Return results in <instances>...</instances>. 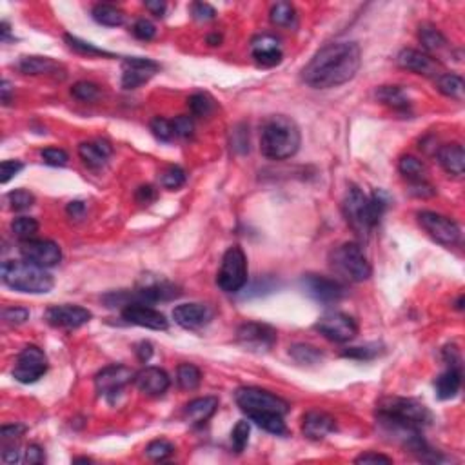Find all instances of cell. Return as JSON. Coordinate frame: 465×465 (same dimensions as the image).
<instances>
[{"mask_svg": "<svg viewBox=\"0 0 465 465\" xmlns=\"http://www.w3.org/2000/svg\"><path fill=\"white\" fill-rule=\"evenodd\" d=\"M362 66V51L356 42H332L323 46L302 71V78L314 90L338 87L353 81Z\"/></svg>", "mask_w": 465, "mask_h": 465, "instance_id": "obj_1", "label": "cell"}, {"mask_svg": "<svg viewBox=\"0 0 465 465\" xmlns=\"http://www.w3.org/2000/svg\"><path fill=\"white\" fill-rule=\"evenodd\" d=\"M387 204L389 198L384 191L376 189L373 195L367 196L360 187L351 185L342 200V211L353 231L360 237H367L371 229L378 226Z\"/></svg>", "mask_w": 465, "mask_h": 465, "instance_id": "obj_2", "label": "cell"}, {"mask_svg": "<svg viewBox=\"0 0 465 465\" xmlns=\"http://www.w3.org/2000/svg\"><path fill=\"white\" fill-rule=\"evenodd\" d=\"M300 129L285 115H271L260 128V151L271 160H285L300 149Z\"/></svg>", "mask_w": 465, "mask_h": 465, "instance_id": "obj_3", "label": "cell"}, {"mask_svg": "<svg viewBox=\"0 0 465 465\" xmlns=\"http://www.w3.org/2000/svg\"><path fill=\"white\" fill-rule=\"evenodd\" d=\"M2 282L11 289L31 294H46L55 285L46 267L28 260H6L2 264Z\"/></svg>", "mask_w": 465, "mask_h": 465, "instance_id": "obj_4", "label": "cell"}, {"mask_svg": "<svg viewBox=\"0 0 465 465\" xmlns=\"http://www.w3.org/2000/svg\"><path fill=\"white\" fill-rule=\"evenodd\" d=\"M376 416L393 420V422L413 425L422 429L429 425L432 420V414L422 402L414 398H400V396H389V398L380 400Z\"/></svg>", "mask_w": 465, "mask_h": 465, "instance_id": "obj_5", "label": "cell"}, {"mask_svg": "<svg viewBox=\"0 0 465 465\" xmlns=\"http://www.w3.org/2000/svg\"><path fill=\"white\" fill-rule=\"evenodd\" d=\"M331 267L338 276L349 282H364L371 276V264L360 244L346 242L331 253Z\"/></svg>", "mask_w": 465, "mask_h": 465, "instance_id": "obj_6", "label": "cell"}, {"mask_svg": "<svg viewBox=\"0 0 465 465\" xmlns=\"http://www.w3.org/2000/svg\"><path fill=\"white\" fill-rule=\"evenodd\" d=\"M235 400L249 420L260 416V414H282V416H285L289 413V404L284 398L266 389H260V387H240L235 393Z\"/></svg>", "mask_w": 465, "mask_h": 465, "instance_id": "obj_7", "label": "cell"}, {"mask_svg": "<svg viewBox=\"0 0 465 465\" xmlns=\"http://www.w3.org/2000/svg\"><path fill=\"white\" fill-rule=\"evenodd\" d=\"M217 284L223 293H238L247 284V258L240 246H231L223 253Z\"/></svg>", "mask_w": 465, "mask_h": 465, "instance_id": "obj_8", "label": "cell"}, {"mask_svg": "<svg viewBox=\"0 0 465 465\" xmlns=\"http://www.w3.org/2000/svg\"><path fill=\"white\" fill-rule=\"evenodd\" d=\"M48 373V356L37 346H26L17 356L13 378L20 384H35Z\"/></svg>", "mask_w": 465, "mask_h": 465, "instance_id": "obj_9", "label": "cell"}, {"mask_svg": "<svg viewBox=\"0 0 465 465\" xmlns=\"http://www.w3.org/2000/svg\"><path fill=\"white\" fill-rule=\"evenodd\" d=\"M314 329L335 344H346L351 342L353 338L358 335V323L353 316L340 311H332V313L320 316L319 322L314 323Z\"/></svg>", "mask_w": 465, "mask_h": 465, "instance_id": "obj_10", "label": "cell"}, {"mask_svg": "<svg viewBox=\"0 0 465 465\" xmlns=\"http://www.w3.org/2000/svg\"><path fill=\"white\" fill-rule=\"evenodd\" d=\"M418 223L422 226L431 238L443 246H455L460 242L462 231L460 226L455 220L447 219L443 214L432 213V211H420L416 214Z\"/></svg>", "mask_w": 465, "mask_h": 465, "instance_id": "obj_11", "label": "cell"}, {"mask_svg": "<svg viewBox=\"0 0 465 465\" xmlns=\"http://www.w3.org/2000/svg\"><path fill=\"white\" fill-rule=\"evenodd\" d=\"M237 342L251 353H267L276 344V331L267 323L246 322L237 329Z\"/></svg>", "mask_w": 465, "mask_h": 465, "instance_id": "obj_12", "label": "cell"}, {"mask_svg": "<svg viewBox=\"0 0 465 465\" xmlns=\"http://www.w3.org/2000/svg\"><path fill=\"white\" fill-rule=\"evenodd\" d=\"M135 375H137V373H135L133 369H129L128 366L104 367V369L100 371L99 375L95 376L96 393H99L100 396H105V398L113 400L126 385L135 382Z\"/></svg>", "mask_w": 465, "mask_h": 465, "instance_id": "obj_13", "label": "cell"}, {"mask_svg": "<svg viewBox=\"0 0 465 465\" xmlns=\"http://www.w3.org/2000/svg\"><path fill=\"white\" fill-rule=\"evenodd\" d=\"M20 255L24 257V260L33 262L46 269L55 267L62 260V251L58 244H55L53 240H40V238L24 240L20 244Z\"/></svg>", "mask_w": 465, "mask_h": 465, "instance_id": "obj_14", "label": "cell"}, {"mask_svg": "<svg viewBox=\"0 0 465 465\" xmlns=\"http://www.w3.org/2000/svg\"><path fill=\"white\" fill-rule=\"evenodd\" d=\"M122 319L128 323L153 329V331H166L169 328V322L160 311L149 307L147 304H140V302H131V304L124 305Z\"/></svg>", "mask_w": 465, "mask_h": 465, "instance_id": "obj_15", "label": "cell"}, {"mask_svg": "<svg viewBox=\"0 0 465 465\" xmlns=\"http://www.w3.org/2000/svg\"><path fill=\"white\" fill-rule=\"evenodd\" d=\"M91 319H93L91 311H87L86 307H81V305H53V307H49L46 311V320H48V323L53 326V328L76 329L86 326Z\"/></svg>", "mask_w": 465, "mask_h": 465, "instance_id": "obj_16", "label": "cell"}, {"mask_svg": "<svg viewBox=\"0 0 465 465\" xmlns=\"http://www.w3.org/2000/svg\"><path fill=\"white\" fill-rule=\"evenodd\" d=\"M304 287L316 302L322 304H337L346 296V285L328 276L307 275L304 278Z\"/></svg>", "mask_w": 465, "mask_h": 465, "instance_id": "obj_17", "label": "cell"}, {"mask_svg": "<svg viewBox=\"0 0 465 465\" xmlns=\"http://www.w3.org/2000/svg\"><path fill=\"white\" fill-rule=\"evenodd\" d=\"M158 69L160 66L149 58H126L122 66V87L124 90H137L142 84H146Z\"/></svg>", "mask_w": 465, "mask_h": 465, "instance_id": "obj_18", "label": "cell"}, {"mask_svg": "<svg viewBox=\"0 0 465 465\" xmlns=\"http://www.w3.org/2000/svg\"><path fill=\"white\" fill-rule=\"evenodd\" d=\"M251 55L258 66L262 67H273L278 66L282 62V46L280 40L273 35H258L253 38L251 42Z\"/></svg>", "mask_w": 465, "mask_h": 465, "instance_id": "obj_19", "label": "cell"}, {"mask_svg": "<svg viewBox=\"0 0 465 465\" xmlns=\"http://www.w3.org/2000/svg\"><path fill=\"white\" fill-rule=\"evenodd\" d=\"M214 311L205 304H182L173 309V320L184 329H200L208 326Z\"/></svg>", "mask_w": 465, "mask_h": 465, "instance_id": "obj_20", "label": "cell"}, {"mask_svg": "<svg viewBox=\"0 0 465 465\" xmlns=\"http://www.w3.org/2000/svg\"><path fill=\"white\" fill-rule=\"evenodd\" d=\"M169 375L160 367H144L135 375V385L147 396H162L169 389Z\"/></svg>", "mask_w": 465, "mask_h": 465, "instance_id": "obj_21", "label": "cell"}, {"mask_svg": "<svg viewBox=\"0 0 465 465\" xmlns=\"http://www.w3.org/2000/svg\"><path fill=\"white\" fill-rule=\"evenodd\" d=\"M396 64H398L402 69H407V71H413L416 75L423 76H434L438 75V62L432 57H429L428 53L416 51V49H402L396 57Z\"/></svg>", "mask_w": 465, "mask_h": 465, "instance_id": "obj_22", "label": "cell"}, {"mask_svg": "<svg viewBox=\"0 0 465 465\" xmlns=\"http://www.w3.org/2000/svg\"><path fill=\"white\" fill-rule=\"evenodd\" d=\"M335 429H337L335 418L331 414L323 413V411H309L302 420V432L309 440H323Z\"/></svg>", "mask_w": 465, "mask_h": 465, "instance_id": "obj_23", "label": "cell"}, {"mask_svg": "<svg viewBox=\"0 0 465 465\" xmlns=\"http://www.w3.org/2000/svg\"><path fill=\"white\" fill-rule=\"evenodd\" d=\"M113 147L105 140H96V142H82L78 146V157L86 164L90 169H100L105 166L108 158L111 157Z\"/></svg>", "mask_w": 465, "mask_h": 465, "instance_id": "obj_24", "label": "cell"}, {"mask_svg": "<svg viewBox=\"0 0 465 465\" xmlns=\"http://www.w3.org/2000/svg\"><path fill=\"white\" fill-rule=\"evenodd\" d=\"M219 409V398L214 396H202L191 400L184 407V418L193 425H204L209 418L213 416Z\"/></svg>", "mask_w": 465, "mask_h": 465, "instance_id": "obj_25", "label": "cell"}, {"mask_svg": "<svg viewBox=\"0 0 465 465\" xmlns=\"http://www.w3.org/2000/svg\"><path fill=\"white\" fill-rule=\"evenodd\" d=\"M20 71L24 75H55L64 76V67L57 60L49 57H22L17 64Z\"/></svg>", "mask_w": 465, "mask_h": 465, "instance_id": "obj_26", "label": "cell"}, {"mask_svg": "<svg viewBox=\"0 0 465 465\" xmlns=\"http://www.w3.org/2000/svg\"><path fill=\"white\" fill-rule=\"evenodd\" d=\"M438 162L453 176H462L465 171V153L458 142L446 144L438 149Z\"/></svg>", "mask_w": 465, "mask_h": 465, "instance_id": "obj_27", "label": "cell"}, {"mask_svg": "<svg viewBox=\"0 0 465 465\" xmlns=\"http://www.w3.org/2000/svg\"><path fill=\"white\" fill-rule=\"evenodd\" d=\"M462 387V366H449L446 373H441L434 382L437 396L440 400L455 398Z\"/></svg>", "mask_w": 465, "mask_h": 465, "instance_id": "obj_28", "label": "cell"}, {"mask_svg": "<svg viewBox=\"0 0 465 465\" xmlns=\"http://www.w3.org/2000/svg\"><path fill=\"white\" fill-rule=\"evenodd\" d=\"M269 19L271 24L278 26V28H287L293 29L298 24V15L294 6L289 2H276L269 11Z\"/></svg>", "mask_w": 465, "mask_h": 465, "instance_id": "obj_29", "label": "cell"}, {"mask_svg": "<svg viewBox=\"0 0 465 465\" xmlns=\"http://www.w3.org/2000/svg\"><path fill=\"white\" fill-rule=\"evenodd\" d=\"M437 87L441 95L458 100V102L464 100L465 82L460 75H455V73H443V75H438Z\"/></svg>", "mask_w": 465, "mask_h": 465, "instance_id": "obj_30", "label": "cell"}, {"mask_svg": "<svg viewBox=\"0 0 465 465\" xmlns=\"http://www.w3.org/2000/svg\"><path fill=\"white\" fill-rule=\"evenodd\" d=\"M376 99L394 111L409 110V99L398 86H382L376 91Z\"/></svg>", "mask_w": 465, "mask_h": 465, "instance_id": "obj_31", "label": "cell"}, {"mask_svg": "<svg viewBox=\"0 0 465 465\" xmlns=\"http://www.w3.org/2000/svg\"><path fill=\"white\" fill-rule=\"evenodd\" d=\"M93 19L102 26H108V28H117V26H122L124 20H126V15L122 10H119L117 6L111 4H96L93 8Z\"/></svg>", "mask_w": 465, "mask_h": 465, "instance_id": "obj_32", "label": "cell"}, {"mask_svg": "<svg viewBox=\"0 0 465 465\" xmlns=\"http://www.w3.org/2000/svg\"><path fill=\"white\" fill-rule=\"evenodd\" d=\"M418 38H420V42L428 51H440L441 48H446V37L441 35L440 29H437L434 26L423 24L420 26L418 29Z\"/></svg>", "mask_w": 465, "mask_h": 465, "instance_id": "obj_33", "label": "cell"}, {"mask_svg": "<svg viewBox=\"0 0 465 465\" xmlns=\"http://www.w3.org/2000/svg\"><path fill=\"white\" fill-rule=\"evenodd\" d=\"M176 382L182 389L185 391H195L202 382V373L193 364H182L176 369Z\"/></svg>", "mask_w": 465, "mask_h": 465, "instance_id": "obj_34", "label": "cell"}, {"mask_svg": "<svg viewBox=\"0 0 465 465\" xmlns=\"http://www.w3.org/2000/svg\"><path fill=\"white\" fill-rule=\"evenodd\" d=\"M289 355L293 356L298 364H302V366H313V364H319L323 356L319 347L307 346V344H296V346H293L289 349Z\"/></svg>", "mask_w": 465, "mask_h": 465, "instance_id": "obj_35", "label": "cell"}, {"mask_svg": "<svg viewBox=\"0 0 465 465\" xmlns=\"http://www.w3.org/2000/svg\"><path fill=\"white\" fill-rule=\"evenodd\" d=\"M398 169L400 173H402L405 178H409L411 182L423 180V175H425V166H423V162L418 160L416 157H411V155H405V157L400 158Z\"/></svg>", "mask_w": 465, "mask_h": 465, "instance_id": "obj_36", "label": "cell"}, {"mask_svg": "<svg viewBox=\"0 0 465 465\" xmlns=\"http://www.w3.org/2000/svg\"><path fill=\"white\" fill-rule=\"evenodd\" d=\"M187 105H189L191 113L195 115V117H209V115H213L214 110H217L214 100L208 93H195L193 96H189Z\"/></svg>", "mask_w": 465, "mask_h": 465, "instance_id": "obj_37", "label": "cell"}, {"mask_svg": "<svg viewBox=\"0 0 465 465\" xmlns=\"http://www.w3.org/2000/svg\"><path fill=\"white\" fill-rule=\"evenodd\" d=\"M66 42L71 49H75L76 53H82V55H87V57H108L113 58L115 55L110 51H104V49L96 48L95 44L86 42V40H81L78 37H73V35H66Z\"/></svg>", "mask_w": 465, "mask_h": 465, "instance_id": "obj_38", "label": "cell"}, {"mask_svg": "<svg viewBox=\"0 0 465 465\" xmlns=\"http://www.w3.org/2000/svg\"><path fill=\"white\" fill-rule=\"evenodd\" d=\"M38 231V222L31 217H19L11 222V232L15 237L20 238L22 242L24 240H31Z\"/></svg>", "mask_w": 465, "mask_h": 465, "instance_id": "obj_39", "label": "cell"}, {"mask_svg": "<svg viewBox=\"0 0 465 465\" xmlns=\"http://www.w3.org/2000/svg\"><path fill=\"white\" fill-rule=\"evenodd\" d=\"M160 184L169 191L180 189L185 184V171L178 166H169L160 173Z\"/></svg>", "mask_w": 465, "mask_h": 465, "instance_id": "obj_40", "label": "cell"}, {"mask_svg": "<svg viewBox=\"0 0 465 465\" xmlns=\"http://www.w3.org/2000/svg\"><path fill=\"white\" fill-rule=\"evenodd\" d=\"M175 453V446L171 441L164 440V438H158V440H153L149 446L146 447V455L147 458H151L155 462H162L169 458V456Z\"/></svg>", "mask_w": 465, "mask_h": 465, "instance_id": "obj_41", "label": "cell"}, {"mask_svg": "<svg viewBox=\"0 0 465 465\" xmlns=\"http://www.w3.org/2000/svg\"><path fill=\"white\" fill-rule=\"evenodd\" d=\"M249 434H251V425L247 420H240V422L235 425L231 432V446L235 449V453H244V449L247 447V441H249Z\"/></svg>", "mask_w": 465, "mask_h": 465, "instance_id": "obj_42", "label": "cell"}, {"mask_svg": "<svg viewBox=\"0 0 465 465\" xmlns=\"http://www.w3.org/2000/svg\"><path fill=\"white\" fill-rule=\"evenodd\" d=\"M6 202L10 204L13 211H24V209H29L35 204V195L29 193L28 189H15L8 193Z\"/></svg>", "mask_w": 465, "mask_h": 465, "instance_id": "obj_43", "label": "cell"}, {"mask_svg": "<svg viewBox=\"0 0 465 465\" xmlns=\"http://www.w3.org/2000/svg\"><path fill=\"white\" fill-rule=\"evenodd\" d=\"M71 95L75 96L76 100H81V102H95L96 99L100 96V90L96 84L93 82H76L75 86L71 87Z\"/></svg>", "mask_w": 465, "mask_h": 465, "instance_id": "obj_44", "label": "cell"}, {"mask_svg": "<svg viewBox=\"0 0 465 465\" xmlns=\"http://www.w3.org/2000/svg\"><path fill=\"white\" fill-rule=\"evenodd\" d=\"M151 133L162 140V142H169L173 137H175V129H173V122L169 120L157 117V119L151 120Z\"/></svg>", "mask_w": 465, "mask_h": 465, "instance_id": "obj_45", "label": "cell"}, {"mask_svg": "<svg viewBox=\"0 0 465 465\" xmlns=\"http://www.w3.org/2000/svg\"><path fill=\"white\" fill-rule=\"evenodd\" d=\"M40 157L42 160L48 164V166H55V167H62L66 166L69 157H67V153L64 149H58V147H46L40 153Z\"/></svg>", "mask_w": 465, "mask_h": 465, "instance_id": "obj_46", "label": "cell"}, {"mask_svg": "<svg viewBox=\"0 0 465 465\" xmlns=\"http://www.w3.org/2000/svg\"><path fill=\"white\" fill-rule=\"evenodd\" d=\"M191 15L198 22H208V20H213L217 17V11L208 2H193L191 4Z\"/></svg>", "mask_w": 465, "mask_h": 465, "instance_id": "obj_47", "label": "cell"}, {"mask_svg": "<svg viewBox=\"0 0 465 465\" xmlns=\"http://www.w3.org/2000/svg\"><path fill=\"white\" fill-rule=\"evenodd\" d=\"M173 129H175L176 137L189 138V137H193L195 124H193V119H191V117H187V115H180V117H176V119L173 120Z\"/></svg>", "mask_w": 465, "mask_h": 465, "instance_id": "obj_48", "label": "cell"}, {"mask_svg": "<svg viewBox=\"0 0 465 465\" xmlns=\"http://www.w3.org/2000/svg\"><path fill=\"white\" fill-rule=\"evenodd\" d=\"M378 346H366V347H351L347 351L342 353L346 358H353V360H371L378 355Z\"/></svg>", "mask_w": 465, "mask_h": 465, "instance_id": "obj_49", "label": "cell"}, {"mask_svg": "<svg viewBox=\"0 0 465 465\" xmlns=\"http://www.w3.org/2000/svg\"><path fill=\"white\" fill-rule=\"evenodd\" d=\"M24 169V164L20 160H4L0 164V182L8 184L15 175H19Z\"/></svg>", "mask_w": 465, "mask_h": 465, "instance_id": "obj_50", "label": "cell"}, {"mask_svg": "<svg viewBox=\"0 0 465 465\" xmlns=\"http://www.w3.org/2000/svg\"><path fill=\"white\" fill-rule=\"evenodd\" d=\"M133 35L137 38H140V40H151L157 35V28H155L151 20L138 19L133 26Z\"/></svg>", "mask_w": 465, "mask_h": 465, "instance_id": "obj_51", "label": "cell"}, {"mask_svg": "<svg viewBox=\"0 0 465 465\" xmlns=\"http://www.w3.org/2000/svg\"><path fill=\"white\" fill-rule=\"evenodd\" d=\"M2 319L11 326H20L29 319V311L26 307H8L2 313Z\"/></svg>", "mask_w": 465, "mask_h": 465, "instance_id": "obj_52", "label": "cell"}, {"mask_svg": "<svg viewBox=\"0 0 465 465\" xmlns=\"http://www.w3.org/2000/svg\"><path fill=\"white\" fill-rule=\"evenodd\" d=\"M409 193L413 196H416V198H431V196L437 195V189H434L431 184H428L425 180H416L411 182Z\"/></svg>", "mask_w": 465, "mask_h": 465, "instance_id": "obj_53", "label": "cell"}, {"mask_svg": "<svg viewBox=\"0 0 465 465\" xmlns=\"http://www.w3.org/2000/svg\"><path fill=\"white\" fill-rule=\"evenodd\" d=\"M26 431H28V429H26V425H22V423H11V425H4V428L0 429V438H2L4 443H10V441L19 440Z\"/></svg>", "mask_w": 465, "mask_h": 465, "instance_id": "obj_54", "label": "cell"}, {"mask_svg": "<svg viewBox=\"0 0 465 465\" xmlns=\"http://www.w3.org/2000/svg\"><path fill=\"white\" fill-rule=\"evenodd\" d=\"M24 464L28 465H37V464H44V460H46V456H44V449L40 446H37V443H31V446L26 447L24 451Z\"/></svg>", "mask_w": 465, "mask_h": 465, "instance_id": "obj_55", "label": "cell"}, {"mask_svg": "<svg viewBox=\"0 0 465 465\" xmlns=\"http://www.w3.org/2000/svg\"><path fill=\"white\" fill-rule=\"evenodd\" d=\"M157 196H158L157 189H155V187H153V185H149V184L140 185V187L137 189V193H135V198H137V202H138V204H142V205L153 204V202L157 200Z\"/></svg>", "mask_w": 465, "mask_h": 465, "instance_id": "obj_56", "label": "cell"}, {"mask_svg": "<svg viewBox=\"0 0 465 465\" xmlns=\"http://www.w3.org/2000/svg\"><path fill=\"white\" fill-rule=\"evenodd\" d=\"M356 464H393V458L380 453H364L356 458Z\"/></svg>", "mask_w": 465, "mask_h": 465, "instance_id": "obj_57", "label": "cell"}, {"mask_svg": "<svg viewBox=\"0 0 465 465\" xmlns=\"http://www.w3.org/2000/svg\"><path fill=\"white\" fill-rule=\"evenodd\" d=\"M135 353H137L138 360H140V362H147L153 356V346H151V342H146V340H144V342L137 344V347H135Z\"/></svg>", "mask_w": 465, "mask_h": 465, "instance_id": "obj_58", "label": "cell"}, {"mask_svg": "<svg viewBox=\"0 0 465 465\" xmlns=\"http://www.w3.org/2000/svg\"><path fill=\"white\" fill-rule=\"evenodd\" d=\"M84 211H86V205L82 204V202H78V200L67 204V214L73 217V219H81L82 214H84Z\"/></svg>", "mask_w": 465, "mask_h": 465, "instance_id": "obj_59", "label": "cell"}, {"mask_svg": "<svg viewBox=\"0 0 465 465\" xmlns=\"http://www.w3.org/2000/svg\"><path fill=\"white\" fill-rule=\"evenodd\" d=\"M146 10L151 11V15L155 17H164V11H166V4L157 0V2H146Z\"/></svg>", "mask_w": 465, "mask_h": 465, "instance_id": "obj_60", "label": "cell"}, {"mask_svg": "<svg viewBox=\"0 0 465 465\" xmlns=\"http://www.w3.org/2000/svg\"><path fill=\"white\" fill-rule=\"evenodd\" d=\"M0 90H2V102H4V104H10V93H11L10 82L8 81L2 82V87H0Z\"/></svg>", "mask_w": 465, "mask_h": 465, "instance_id": "obj_61", "label": "cell"}, {"mask_svg": "<svg viewBox=\"0 0 465 465\" xmlns=\"http://www.w3.org/2000/svg\"><path fill=\"white\" fill-rule=\"evenodd\" d=\"M220 42H222V37H220V35H209L208 37L209 46H220Z\"/></svg>", "mask_w": 465, "mask_h": 465, "instance_id": "obj_62", "label": "cell"}]
</instances>
